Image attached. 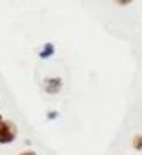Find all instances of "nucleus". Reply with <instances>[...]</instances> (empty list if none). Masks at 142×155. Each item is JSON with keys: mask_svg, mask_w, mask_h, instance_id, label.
Returning a JSON list of instances; mask_svg holds the SVG:
<instances>
[{"mask_svg": "<svg viewBox=\"0 0 142 155\" xmlns=\"http://www.w3.org/2000/svg\"><path fill=\"white\" fill-rule=\"evenodd\" d=\"M17 139V126L11 120L0 122V144H9Z\"/></svg>", "mask_w": 142, "mask_h": 155, "instance_id": "obj_1", "label": "nucleus"}, {"mask_svg": "<svg viewBox=\"0 0 142 155\" xmlns=\"http://www.w3.org/2000/svg\"><path fill=\"white\" fill-rule=\"evenodd\" d=\"M60 88H62V81H60V79H46V81H44V90H46L47 93H51V95L58 93Z\"/></svg>", "mask_w": 142, "mask_h": 155, "instance_id": "obj_2", "label": "nucleus"}, {"mask_svg": "<svg viewBox=\"0 0 142 155\" xmlns=\"http://www.w3.org/2000/svg\"><path fill=\"white\" fill-rule=\"evenodd\" d=\"M2 120H4V119H2V115H0V122H2Z\"/></svg>", "mask_w": 142, "mask_h": 155, "instance_id": "obj_8", "label": "nucleus"}, {"mask_svg": "<svg viewBox=\"0 0 142 155\" xmlns=\"http://www.w3.org/2000/svg\"><path fill=\"white\" fill-rule=\"evenodd\" d=\"M18 155H37V153H35L33 150H26V151H20Z\"/></svg>", "mask_w": 142, "mask_h": 155, "instance_id": "obj_6", "label": "nucleus"}, {"mask_svg": "<svg viewBox=\"0 0 142 155\" xmlns=\"http://www.w3.org/2000/svg\"><path fill=\"white\" fill-rule=\"evenodd\" d=\"M53 51H55L53 44H46V46H44V49L40 51V57H42V58H49V57L53 55Z\"/></svg>", "mask_w": 142, "mask_h": 155, "instance_id": "obj_3", "label": "nucleus"}, {"mask_svg": "<svg viewBox=\"0 0 142 155\" xmlns=\"http://www.w3.org/2000/svg\"><path fill=\"white\" fill-rule=\"evenodd\" d=\"M131 144H133V148H135L137 151H142V133L135 135V137H133V140H131Z\"/></svg>", "mask_w": 142, "mask_h": 155, "instance_id": "obj_4", "label": "nucleus"}, {"mask_svg": "<svg viewBox=\"0 0 142 155\" xmlns=\"http://www.w3.org/2000/svg\"><path fill=\"white\" fill-rule=\"evenodd\" d=\"M115 2H118L120 6H126V4H129V2H131V0H115Z\"/></svg>", "mask_w": 142, "mask_h": 155, "instance_id": "obj_7", "label": "nucleus"}, {"mask_svg": "<svg viewBox=\"0 0 142 155\" xmlns=\"http://www.w3.org/2000/svg\"><path fill=\"white\" fill-rule=\"evenodd\" d=\"M56 117H58L56 111H49V113H47V119H49V120H53V119H56Z\"/></svg>", "mask_w": 142, "mask_h": 155, "instance_id": "obj_5", "label": "nucleus"}]
</instances>
